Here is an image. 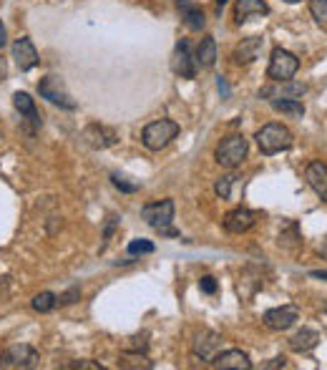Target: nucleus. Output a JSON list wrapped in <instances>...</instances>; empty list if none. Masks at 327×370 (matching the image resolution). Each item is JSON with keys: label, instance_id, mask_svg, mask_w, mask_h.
Masks as SVG:
<instances>
[{"label": "nucleus", "instance_id": "obj_1", "mask_svg": "<svg viewBox=\"0 0 327 370\" xmlns=\"http://www.w3.org/2000/svg\"><path fill=\"white\" fill-rule=\"evenodd\" d=\"M257 138V146H260V152L264 156H272V154H279V152H287L292 144H295V136H292V131L282 123H264L260 131L255 134Z\"/></svg>", "mask_w": 327, "mask_h": 370}, {"label": "nucleus", "instance_id": "obj_2", "mask_svg": "<svg viewBox=\"0 0 327 370\" xmlns=\"http://www.w3.org/2000/svg\"><path fill=\"white\" fill-rule=\"evenodd\" d=\"M141 219L151 229H156V232L167 234V237H176V229H171V222H174V199H161V202L146 204L144 209H141Z\"/></svg>", "mask_w": 327, "mask_h": 370}, {"label": "nucleus", "instance_id": "obj_3", "mask_svg": "<svg viewBox=\"0 0 327 370\" xmlns=\"http://www.w3.org/2000/svg\"><path fill=\"white\" fill-rule=\"evenodd\" d=\"M179 136V123L171 121V119H159V121H151L141 134V141H144L146 149L151 152H161L164 146H169L174 138Z\"/></svg>", "mask_w": 327, "mask_h": 370}, {"label": "nucleus", "instance_id": "obj_4", "mask_svg": "<svg viewBox=\"0 0 327 370\" xmlns=\"http://www.w3.org/2000/svg\"><path fill=\"white\" fill-rule=\"evenodd\" d=\"M247 152H249L247 138L242 136V134H232V136H226L224 141L217 146L214 159H217L222 167L234 169V167H240L242 161L247 159Z\"/></svg>", "mask_w": 327, "mask_h": 370}, {"label": "nucleus", "instance_id": "obj_5", "mask_svg": "<svg viewBox=\"0 0 327 370\" xmlns=\"http://www.w3.org/2000/svg\"><path fill=\"white\" fill-rule=\"evenodd\" d=\"M38 94H41V99H45V101L53 103V106H59V109L73 111L78 106V103L73 101V96L68 94V88H65V83L61 81V76H45V79H41Z\"/></svg>", "mask_w": 327, "mask_h": 370}, {"label": "nucleus", "instance_id": "obj_6", "mask_svg": "<svg viewBox=\"0 0 327 370\" xmlns=\"http://www.w3.org/2000/svg\"><path fill=\"white\" fill-rule=\"evenodd\" d=\"M38 353L36 348H30V345H25V342H21V345H10V348H6L3 353H0V368H36L38 365Z\"/></svg>", "mask_w": 327, "mask_h": 370}, {"label": "nucleus", "instance_id": "obj_7", "mask_svg": "<svg viewBox=\"0 0 327 370\" xmlns=\"http://www.w3.org/2000/svg\"><path fill=\"white\" fill-rule=\"evenodd\" d=\"M297 68H299V61L295 53L284 51V48H275V51H272V59H269L267 76L272 81H287L297 73Z\"/></svg>", "mask_w": 327, "mask_h": 370}, {"label": "nucleus", "instance_id": "obj_8", "mask_svg": "<svg viewBox=\"0 0 327 370\" xmlns=\"http://www.w3.org/2000/svg\"><path fill=\"white\" fill-rule=\"evenodd\" d=\"M307 86L302 81H272L269 86H264L260 91V96H264L267 101H275V99H299V96L305 94Z\"/></svg>", "mask_w": 327, "mask_h": 370}, {"label": "nucleus", "instance_id": "obj_9", "mask_svg": "<svg viewBox=\"0 0 327 370\" xmlns=\"http://www.w3.org/2000/svg\"><path fill=\"white\" fill-rule=\"evenodd\" d=\"M299 312L297 307L292 305H282V307H272V310L264 312V325L275 333H282V330H290L295 322H297Z\"/></svg>", "mask_w": 327, "mask_h": 370}, {"label": "nucleus", "instance_id": "obj_10", "mask_svg": "<svg viewBox=\"0 0 327 370\" xmlns=\"http://www.w3.org/2000/svg\"><path fill=\"white\" fill-rule=\"evenodd\" d=\"M171 71L182 79H194L196 76V63L191 59L189 43L187 41H179L174 48V56H171Z\"/></svg>", "mask_w": 327, "mask_h": 370}, {"label": "nucleus", "instance_id": "obj_11", "mask_svg": "<svg viewBox=\"0 0 327 370\" xmlns=\"http://www.w3.org/2000/svg\"><path fill=\"white\" fill-rule=\"evenodd\" d=\"M83 141H86L91 149H109L118 141L116 131L109 129V126H101V123H88L83 129Z\"/></svg>", "mask_w": 327, "mask_h": 370}, {"label": "nucleus", "instance_id": "obj_12", "mask_svg": "<svg viewBox=\"0 0 327 370\" xmlns=\"http://www.w3.org/2000/svg\"><path fill=\"white\" fill-rule=\"evenodd\" d=\"M219 348H222V338H219L217 333H211V330H204V333L196 335L194 340V356L199 358V360H204V363H211L214 358H217Z\"/></svg>", "mask_w": 327, "mask_h": 370}, {"label": "nucleus", "instance_id": "obj_13", "mask_svg": "<svg viewBox=\"0 0 327 370\" xmlns=\"http://www.w3.org/2000/svg\"><path fill=\"white\" fill-rule=\"evenodd\" d=\"M257 222V214L247 207H237L232 209L229 214L224 217V229L232 234H242V232H249Z\"/></svg>", "mask_w": 327, "mask_h": 370}, {"label": "nucleus", "instance_id": "obj_14", "mask_svg": "<svg viewBox=\"0 0 327 370\" xmlns=\"http://www.w3.org/2000/svg\"><path fill=\"white\" fill-rule=\"evenodd\" d=\"M13 59L21 71H30L38 63V51L30 38H18L13 43Z\"/></svg>", "mask_w": 327, "mask_h": 370}, {"label": "nucleus", "instance_id": "obj_15", "mask_svg": "<svg viewBox=\"0 0 327 370\" xmlns=\"http://www.w3.org/2000/svg\"><path fill=\"white\" fill-rule=\"evenodd\" d=\"M305 179L313 187V192L320 196L322 202H327V167L322 161H310L305 169Z\"/></svg>", "mask_w": 327, "mask_h": 370}, {"label": "nucleus", "instance_id": "obj_16", "mask_svg": "<svg viewBox=\"0 0 327 370\" xmlns=\"http://www.w3.org/2000/svg\"><path fill=\"white\" fill-rule=\"evenodd\" d=\"M211 365L219 370H249V356L242 353V350H224V353H217V358L211 360Z\"/></svg>", "mask_w": 327, "mask_h": 370}, {"label": "nucleus", "instance_id": "obj_17", "mask_svg": "<svg viewBox=\"0 0 327 370\" xmlns=\"http://www.w3.org/2000/svg\"><path fill=\"white\" fill-rule=\"evenodd\" d=\"M262 48H264V41H262V38H257V36L244 38V41L234 48V61H237L240 65H249L252 61L260 59Z\"/></svg>", "mask_w": 327, "mask_h": 370}, {"label": "nucleus", "instance_id": "obj_18", "mask_svg": "<svg viewBox=\"0 0 327 370\" xmlns=\"http://www.w3.org/2000/svg\"><path fill=\"white\" fill-rule=\"evenodd\" d=\"M176 8H179V13H182V21L187 23V28L191 30H202L207 18H204V10L196 6L194 0H176Z\"/></svg>", "mask_w": 327, "mask_h": 370}, {"label": "nucleus", "instance_id": "obj_19", "mask_svg": "<svg viewBox=\"0 0 327 370\" xmlns=\"http://www.w3.org/2000/svg\"><path fill=\"white\" fill-rule=\"evenodd\" d=\"M269 13V6L264 0H237L234 6V18L237 23H244L249 18H262V15Z\"/></svg>", "mask_w": 327, "mask_h": 370}, {"label": "nucleus", "instance_id": "obj_20", "mask_svg": "<svg viewBox=\"0 0 327 370\" xmlns=\"http://www.w3.org/2000/svg\"><path fill=\"white\" fill-rule=\"evenodd\" d=\"M317 342H320V333L313 327H302L290 338V348L295 353H310V350L317 348Z\"/></svg>", "mask_w": 327, "mask_h": 370}, {"label": "nucleus", "instance_id": "obj_21", "mask_svg": "<svg viewBox=\"0 0 327 370\" xmlns=\"http://www.w3.org/2000/svg\"><path fill=\"white\" fill-rule=\"evenodd\" d=\"M13 106L21 111V116H25V121L33 123V129H38V126H41V116H38V111H36V103H33V99H30L25 91H15V94H13Z\"/></svg>", "mask_w": 327, "mask_h": 370}, {"label": "nucleus", "instance_id": "obj_22", "mask_svg": "<svg viewBox=\"0 0 327 370\" xmlns=\"http://www.w3.org/2000/svg\"><path fill=\"white\" fill-rule=\"evenodd\" d=\"M196 63L202 65V68H211V65L217 63V43H214L211 36L202 38V43L196 48Z\"/></svg>", "mask_w": 327, "mask_h": 370}, {"label": "nucleus", "instance_id": "obj_23", "mask_svg": "<svg viewBox=\"0 0 327 370\" xmlns=\"http://www.w3.org/2000/svg\"><path fill=\"white\" fill-rule=\"evenodd\" d=\"M272 103V109L279 111V114H284V116L290 119H302L305 116V106H302V101L299 99H275Z\"/></svg>", "mask_w": 327, "mask_h": 370}, {"label": "nucleus", "instance_id": "obj_24", "mask_svg": "<svg viewBox=\"0 0 327 370\" xmlns=\"http://www.w3.org/2000/svg\"><path fill=\"white\" fill-rule=\"evenodd\" d=\"M30 305H33V310H36V312H51L53 307L59 305V298H56L53 292H41V295H36V298H33V302H30Z\"/></svg>", "mask_w": 327, "mask_h": 370}, {"label": "nucleus", "instance_id": "obj_25", "mask_svg": "<svg viewBox=\"0 0 327 370\" xmlns=\"http://www.w3.org/2000/svg\"><path fill=\"white\" fill-rule=\"evenodd\" d=\"M237 179L240 176H234V174H226V176H222L217 184H214V192H217L222 199H232V187L237 184Z\"/></svg>", "mask_w": 327, "mask_h": 370}, {"label": "nucleus", "instance_id": "obj_26", "mask_svg": "<svg viewBox=\"0 0 327 370\" xmlns=\"http://www.w3.org/2000/svg\"><path fill=\"white\" fill-rule=\"evenodd\" d=\"M310 13L320 25H327V0H310Z\"/></svg>", "mask_w": 327, "mask_h": 370}, {"label": "nucleus", "instance_id": "obj_27", "mask_svg": "<svg viewBox=\"0 0 327 370\" xmlns=\"http://www.w3.org/2000/svg\"><path fill=\"white\" fill-rule=\"evenodd\" d=\"M154 245L149 240H134L129 245V254H151Z\"/></svg>", "mask_w": 327, "mask_h": 370}, {"label": "nucleus", "instance_id": "obj_28", "mask_svg": "<svg viewBox=\"0 0 327 370\" xmlns=\"http://www.w3.org/2000/svg\"><path fill=\"white\" fill-rule=\"evenodd\" d=\"M199 287H202V292H207V295H214V292H217V280L211 275H204L202 280H199Z\"/></svg>", "mask_w": 327, "mask_h": 370}, {"label": "nucleus", "instance_id": "obj_29", "mask_svg": "<svg viewBox=\"0 0 327 370\" xmlns=\"http://www.w3.org/2000/svg\"><path fill=\"white\" fill-rule=\"evenodd\" d=\"M78 298H81V290L78 287H71V290L63 292V295L59 298V305H71V302H76Z\"/></svg>", "mask_w": 327, "mask_h": 370}, {"label": "nucleus", "instance_id": "obj_30", "mask_svg": "<svg viewBox=\"0 0 327 370\" xmlns=\"http://www.w3.org/2000/svg\"><path fill=\"white\" fill-rule=\"evenodd\" d=\"M111 182H114V187H118V189H121V192H129V194H131V192H136V184H129V182H124V179H121V176H118V174H114V176H111Z\"/></svg>", "mask_w": 327, "mask_h": 370}, {"label": "nucleus", "instance_id": "obj_31", "mask_svg": "<svg viewBox=\"0 0 327 370\" xmlns=\"http://www.w3.org/2000/svg\"><path fill=\"white\" fill-rule=\"evenodd\" d=\"M71 368H76V370H78V368H83V370H101V365H98V363H88V360H81V363H71Z\"/></svg>", "mask_w": 327, "mask_h": 370}, {"label": "nucleus", "instance_id": "obj_32", "mask_svg": "<svg viewBox=\"0 0 327 370\" xmlns=\"http://www.w3.org/2000/svg\"><path fill=\"white\" fill-rule=\"evenodd\" d=\"M8 79V63H6V59L0 56V81H6Z\"/></svg>", "mask_w": 327, "mask_h": 370}, {"label": "nucleus", "instance_id": "obj_33", "mask_svg": "<svg viewBox=\"0 0 327 370\" xmlns=\"http://www.w3.org/2000/svg\"><path fill=\"white\" fill-rule=\"evenodd\" d=\"M284 365H287V363H284V358H275V360H272V363H267L264 368H284Z\"/></svg>", "mask_w": 327, "mask_h": 370}, {"label": "nucleus", "instance_id": "obj_34", "mask_svg": "<svg viewBox=\"0 0 327 370\" xmlns=\"http://www.w3.org/2000/svg\"><path fill=\"white\" fill-rule=\"evenodd\" d=\"M310 277H315V280H327V269H313Z\"/></svg>", "mask_w": 327, "mask_h": 370}, {"label": "nucleus", "instance_id": "obj_35", "mask_svg": "<svg viewBox=\"0 0 327 370\" xmlns=\"http://www.w3.org/2000/svg\"><path fill=\"white\" fill-rule=\"evenodd\" d=\"M8 43V33H6V25H3V21H0V48Z\"/></svg>", "mask_w": 327, "mask_h": 370}, {"label": "nucleus", "instance_id": "obj_36", "mask_svg": "<svg viewBox=\"0 0 327 370\" xmlns=\"http://www.w3.org/2000/svg\"><path fill=\"white\" fill-rule=\"evenodd\" d=\"M317 252H320L322 257H325V260H327V237H325V240H322V245L317 247Z\"/></svg>", "mask_w": 327, "mask_h": 370}, {"label": "nucleus", "instance_id": "obj_37", "mask_svg": "<svg viewBox=\"0 0 327 370\" xmlns=\"http://www.w3.org/2000/svg\"><path fill=\"white\" fill-rule=\"evenodd\" d=\"M226 3H229V0H217V6L222 8V6H226Z\"/></svg>", "mask_w": 327, "mask_h": 370}, {"label": "nucleus", "instance_id": "obj_38", "mask_svg": "<svg viewBox=\"0 0 327 370\" xmlns=\"http://www.w3.org/2000/svg\"><path fill=\"white\" fill-rule=\"evenodd\" d=\"M284 3H299V0H284Z\"/></svg>", "mask_w": 327, "mask_h": 370}]
</instances>
